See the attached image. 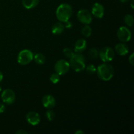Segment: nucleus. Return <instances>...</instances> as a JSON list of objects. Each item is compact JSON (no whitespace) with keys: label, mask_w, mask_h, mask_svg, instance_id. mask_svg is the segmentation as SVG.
<instances>
[{"label":"nucleus","mask_w":134,"mask_h":134,"mask_svg":"<svg viewBox=\"0 0 134 134\" xmlns=\"http://www.w3.org/2000/svg\"><path fill=\"white\" fill-rule=\"evenodd\" d=\"M39 0H22V5L26 9H31L39 4Z\"/></svg>","instance_id":"obj_16"},{"label":"nucleus","mask_w":134,"mask_h":134,"mask_svg":"<svg viewBox=\"0 0 134 134\" xmlns=\"http://www.w3.org/2000/svg\"><path fill=\"white\" fill-rule=\"evenodd\" d=\"M120 1H121L122 3H126V2H128V1H130V0H119Z\"/></svg>","instance_id":"obj_31"},{"label":"nucleus","mask_w":134,"mask_h":134,"mask_svg":"<svg viewBox=\"0 0 134 134\" xmlns=\"http://www.w3.org/2000/svg\"><path fill=\"white\" fill-rule=\"evenodd\" d=\"M63 53H64V56H65V57H67V58H68L70 59L71 58L72 56L74 55L75 52H73V51H72L71 48H64V50H63Z\"/></svg>","instance_id":"obj_23"},{"label":"nucleus","mask_w":134,"mask_h":134,"mask_svg":"<svg viewBox=\"0 0 134 134\" xmlns=\"http://www.w3.org/2000/svg\"><path fill=\"white\" fill-rule=\"evenodd\" d=\"M87 47L86 41L84 39H79L76 41L74 46V51L75 53H81L86 50Z\"/></svg>","instance_id":"obj_13"},{"label":"nucleus","mask_w":134,"mask_h":134,"mask_svg":"<svg viewBox=\"0 0 134 134\" xmlns=\"http://www.w3.org/2000/svg\"><path fill=\"white\" fill-rule=\"evenodd\" d=\"M46 117L48 121H53L56 118V114L53 111L49 109L46 112Z\"/></svg>","instance_id":"obj_22"},{"label":"nucleus","mask_w":134,"mask_h":134,"mask_svg":"<svg viewBox=\"0 0 134 134\" xmlns=\"http://www.w3.org/2000/svg\"><path fill=\"white\" fill-rule=\"evenodd\" d=\"M26 119L28 124L34 126L38 125L41 121V118L39 113L35 111H30L27 113L26 116Z\"/></svg>","instance_id":"obj_10"},{"label":"nucleus","mask_w":134,"mask_h":134,"mask_svg":"<svg viewBox=\"0 0 134 134\" xmlns=\"http://www.w3.org/2000/svg\"><path fill=\"white\" fill-rule=\"evenodd\" d=\"M34 60V54L28 49H24L19 52L17 57V62L22 65H27Z\"/></svg>","instance_id":"obj_4"},{"label":"nucleus","mask_w":134,"mask_h":134,"mask_svg":"<svg viewBox=\"0 0 134 134\" xmlns=\"http://www.w3.org/2000/svg\"><path fill=\"white\" fill-rule=\"evenodd\" d=\"M117 37L122 43L130 41L132 37V33L130 30L125 26H122L119 27L117 30Z\"/></svg>","instance_id":"obj_7"},{"label":"nucleus","mask_w":134,"mask_h":134,"mask_svg":"<svg viewBox=\"0 0 134 134\" xmlns=\"http://www.w3.org/2000/svg\"><path fill=\"white\" fill-rule=\"evenodd\" d=\"M64 23H65V26H64V27H66L67 29L71 28L72 26H73V24H72V23L69 20L67 21V22H64Z\"/></svg>","instance_id":"obj_25"},{"label":"nucleus","mask_w":134,"mask_h":134,"mask_svg":"<svg viewBox=\"0 0 134 134\" xmlns=\"http://www.w3.org/2000/svg\"><path fill=\"white\" fill-rule=\"evenodd\" d=\"M3 79V73L0 71V82L2 81Z\"/></svg>","instance_id":"obj_30"},{"label":"nucleus","mask_w":134,"mask_h":134,"mask_svg":"<svg viewBox=\"0 0 134 134\" xmlns=\"http://www.w3.org/2000/svg\"><path fill=\"white\" fill-rule=\"evenodd\" d=\"M92 14L98 18H102L104 16V7L99 3H95L92 8Z\"/></svg>","instance_id":"obj_11"},{"label":"nucleus","mask_w":134,"mask_h":134,"mask_svg":"<svg viewBox=\"0 0 134 134\" xmlns=\"http://www.w3.org/2000/svg\"><path fill=\"white\" fill-rule=\"evenodd\" d=\"M75 134H83L84 133V132L82 130H79L76 131L75 132Z\"/></svg>","instance_id":"obj_29"},{"label":"nucleus","mask_w":134,"mask_h":134,"mask_svg":"<svg viewBox=\"0 0 134 134\" xmlns=\"http://www.w3.org/2000/svg\"><path fill=\"white\" fill-rule=\"evenodd\" d=\"M133 0H132V3H131V5H132V9H133Z\"/></svg>","instance_id":"obj_32"},{"label":"nucleus","mask_w":134,"mask_h":134,"mask_svg":"<svg viewBox=\"0 0 134 134\" xmlns=\"http://www.w3.org/2000/svg\"><path fill=\"white\" fill-rule=\"evenodd\" d=\"M42 103H43V107L48 109H51L56 105V102L53 96L48 94V95H45L43 98Z\"/></svg>","instance_id":"obj_12"},{"label":"nucleus","mask_w":134,"mask_h":134,"mask_svg":"<svg viewBox=\"0 0 134 134\" xmlns=\"http://www.w3.org/2000/svg\"><path fill=\"white\" fill-rule=\"evenodd\" d=\"M70 69L69 62L65 60H59L56 62L54 65V70L56 73L60 75V76L65 75L69 71Z\"/></svg>","instance_id":"obj_6"},{"label":"nucleus","mask_w":134,"mask_h":134,"mask_svg":"<svg viewBox=\"0 0 134 134\" xmlns=\"http://www.w3.org/2000/svg\"><path fill=\"white\" fill-rule=\"evenodd\" d=\"M92 32V30L91 27L88 26V24L85 25L82 27V30H81V33H82V35L85 36V37H89L91 35Z\"/></svg>","instance_id":"obj_18"},{"label":"nucleus","mask_w":134,"mask_h":134,"mask_svg":"<svg viewBox=\"0 0 134 134\" xmlns=\"http://www.w3.org/2000/svg\"><path fill=\"white\" fill-rule=\"evenodd\" d=\"M124 20L126 24L128 26H129V27H132V26H133L134 19L133 16L131 15V14H126V15L124 16Z\"/></svg>","instance_id":"obj_19"},{"label":"nucleus","mask_w":134,"mask_h":134,"mask_svg":"<svg viewBox=\"0 0 134 134\" xmlns=\"http://www.w3.org/2000/svg\"><path fill=\"white\" fill-rule=\"evenodd\" d=\"M64 28H65L64 25L62 22H57L52 26L51 30H52V34L54 35H60L62 33H63Z\"/></svg>","instance_id":"obj_15"},{"label":"nucleus","mask_w":134,"mask_h":134,"mask_svg":"<svg viewBox=\"0 0 134 134\" xmlns=\"http://www.w3.org/2000/svg\"><path fill=\"white\" fill-rule=\"evenodd\" d=\"M86 68V71L89 74H94L96 72V69L97 68H96V66L93 64H90V65H88Z\"/></svg>","instance_id":"obj_24"},{"label":"nucleus","mask_w":134,"mask_h":134,"mask_svg":"<svg viewBox=\"0 0 134 134\" xmlns=\"http://www.w3.org/2000/svg\"><path fill=\"white\" fill-rule=\"evenodd\" d=\"M34 60L36 64H39V65H43L45 63L46 58L43 54L37 53L34 55Z\"/></svg>","instance_id":"obj_17"},{"label":"nucleus","mask_w":134,"mask_h":134,"mask_svg":"<svg viewBox=\"0 0 134 134\" xmlns=\"http://www.w3.org/2000/svg\"><path fill=\"white\" fill-rule=\"evenodd\" d=\"M128 60H129V62L130 63L131 65H134V54L133 53H132V54L130 56Z\"/></svg>","instance_id":"obj_26"},{"label":"nucleus","mask_w":134,"mask_h":134,"mask_svg":"<svg viewBox=\"0 0 134 134\" xmlns=\"http://www.w3.org/2000/svg\"><path fill=\"white\" fill-rule=\"evenodd\" d=\"M69 64L72 69L77 73L83 71L86 68L85 57L81 53L75 52L74 55L70 58Z\"/></svg>","instance_id":"obj_3"},{"label":"nucleus","mask_w":134,"mask_h":134,"mask_svg":"<svg viewBox=\"0 0 134 134\" xmlns=\"http://www.w3.org/2000/svg\"><path fill=\"white\" fill-rule=\"evenodd\" d=\"M1 90H2V88H1V86H0V92H1Z\"/></svg>","instance_id":"obj_33"},{"label":"nucleus","mask_w":134,"mask_h":134,"mask_svg":"<svg viewBox=\"0 0 134 134\" xmlns=\"http://www.w3.org/2000/svg\"><path fill=\"white\" fill-rule=\"evenodd\" d=\"M50 81L52 84H58L60 81V75L57 73H54L50 77Z\"/></svg>","instance_id":"obj_20"},{"label":"nucleus","mask_w":134,"mask_h":134,"mask_svg":"<svg viewBox=\"0 0 134 134\" xmlns=\"http://www.w3.org/2000/svg\"><path fill=\"white\" fill-rule=\"evenodd\" d=\"M73 13V9L69 4L63 3L58 7L56 16L60 22H65L69 20Z\"/></svg>","instance_id":"obj_2"},{"label":"nucleus","mask_w":134,"mask_h":134,"mask_svg":"<svg viewBox=\"0 0 134 134\" xmlns=\"http://www.w3.org/2000/svg\"><path fill=\"white\" fill-rule=\"evenodd\" d=\"M1 98L4 103L10 105L15 101L16 95L14 92L11 89H5L1 93Z\"/></svg>","instance_id":"obj_8"},{"label":"nucleus","mask_w":134,"mask_h":134,"mask_svg":"<svg viewBox=\"0 0 134 134\" xmlns=\"http://www.w3.org/2000/svg\"><path fill=\"white\" fill-rule=\"evenodd\" d=\"M98 56H99V58L103 62H109L113 60L115 52L111 47H105L100 50Z\"/></svg>","instance_id":"obj_5"},{"label":"nucleus","mask_w":134,"mask_h":134,"mask_svg":"<svg viewBox=\"0 0 134 134\" xmlns=\"http://www.w3.org/2000/svg\"><path fill=\"white\" fill-rule=\"evenodd\" d=\"M98 54H99L98 50L96 48H91L88 52L89 57L92 59H96L98 57Z\"/></svg>","instance_id":"obj_21"},{"label":"nucleus","mask_w":134,"mask_h":134,"mask_svg":"<svg viewBox=\"0 0 134 134\" xmlns=\"http://www.w3.org/2000/svg\"><path fill=\"white\" fill-rule=\"evenodd\" d=\"M5 110V106L3 103H0V114L3 113Z\"/></svg>","instance_id":"obj_27"},{"label":"nucleus","mask_w":134,"mask_h":134,"mask_svg":"<svg viewBox=\"0 0 134 134\" xmlns=\"http://www.w3.org/2000/svg\"><path fill=\"white\" fill-rule=\"evenodd\" d=\"M77 16L79 22L84 24H90L92 21V14L86 9H81L79 10Z\"/></svg>","instance_id":"obj_9"},{"label":"nucleus","mask_w":134,"mask_h":134,"mask_svg":"<svg viewBox=\"0 0 134 134\" xmlns=\"http://www.w3.org/2000/svg\"><path fill=\"white\" fill-rule=\"evenodd\" d=\"M96 73L101 80L103 81H109L113 77L115 71L112 65L104 62V64H100L98 67Z\"/></svg>","instance_id":"obj_1"},{"label":"nucleus","mask_w":134,"mask_h":134,"mask_svg":"<svg viewBox=\"0 0 134 134\" xmlns=\"http://www.w3.org/2000/svg\"><path fill=\"white\" fill-rule=\"evenodd\" d=\"M115 51L120 56H125L129 52V48L125 43H119L115 46Z\"/></svg>","instance_id":"obj_14"},{"label":"nucleus","mask_w":134,"mask_h":134,"mask_svg":"<svg viewBox=\"0 0 134 134\" xmlns=\"http://www.w3.org/2000/svg\"><path fill=\"white\" fill-rule=\"evenodd\" d=\"M16 133L17 134H27V132H26V131L23 130H20L17 131Z\"/></svg>","instance_id":"obj_28"}]
</instances>
